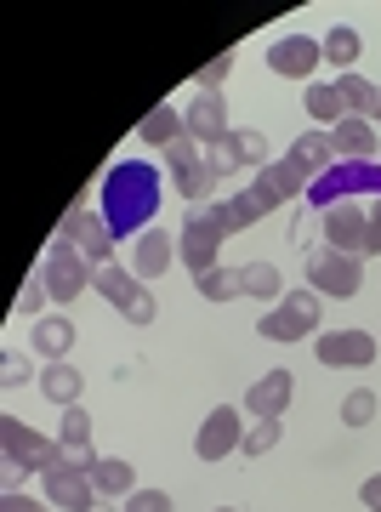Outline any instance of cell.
<instances>
[{
    "label": "cell",
    "instance_id": "15",
    "mask_svg": "<svg viewBox=\"0 0 381 512\" xmlns=\"http://www.w3.org/2000/svg\"><path fill=\"white\" fill-rule=\"evenodd\" d=\"M177 262V234H165V228H148V234L131 239V274L143 279V285H154V279H165V268Z\"/></svg>",
    "mask_w": 381,
    "mask_h": 512
},
{
    "label": "cell",
    "instance_id": "44",
    "mask_svg": "<svg viewBox=\"0 0 381 512\" xmlns=\"http://www.w3.org/2000/svg\"><path fill=\"white\" fill-rule=\"evenodd\" d=\"M359 501H364L370 512H381V473H370V478L359 484Z\"/></svg>",
    "mask_w": 381,
    "mask_h": 512
},
{
    "label": "cell",
    "instance_id": "6",
    "mask_svg": "<svg viewBox=\"0 0 381 512\" xmlns=\"http://www.w3.org/2000/svg\"><path fill=\"white\" fill-rule=\"evenodd\" d=\"M217 256H222V234L205 222L200 205H188V222H182V234H177V262L194 279H205V274H217V268H222Z\"/></svg>",
    "mask_w": 381,
    "mask_h": 512
},
{
    "label": "cell",
    "instance_id": "13",
    "mask_svg": "<svg viewBox=\"0 0 381 512\" xmlns=\"http://www.w3.org/2000/svg\"><path fill=\"white\" fill-rule=\"evenodd\" d=\"M319 63H325V40H313V35H285L268 46V69L279 80H313Z\"/></svg>",
    "mask_w": 381,
    "mask_h": 512
},
{
    "label": "cell",
    "instance_id": "3",
    "mask_svg": "<svg viewBox=\"0 0 381 512\" xmlns=\"http://www.w3.org/2000/svg\"><path fill=\"white\" fill-rule=\"evenodd\" d=\"M0 456H6V467L12 473H52L57 461H63V444L46 439V433H35L23 416H0Z\"/></svg>",
    "mask_w": 381,
    "mask_h": 512
},
{
    "label": "cell",
    "instance_id": "46",
    "mask_svg": "<svg viewBox=\"0 0 381 512\" xmlns=\"http://www.w3.org/2000/svg\"><path fill=\"white\" fill-rule=\"evenodd\" d=\"M91 512H126V507H120V501H97Z\"/></svg>",
    "mask_w": 381,
    "mask_h": 512
},
{
    "label": "cell",
    "instance_id": "45",
    "mask_svg": "<svg viewBox=\"0 0 381 512\" xmlns=\"http://www.w3.org/2000/svg\"><path fill=\"white\" fill-rule=\"evenodd\" d=\"M364 256H381V200H370V245Z\"/></svg>",
    "mask_w": 381,
    "mask_h": 512
},
{
    "label": "cell",
    "instance_id": "27",
    "mask_svg": "<svg viewBox=\"0 0 381 512\" xmlns=\"http://www.w3.org/2000/svg\"><path fill=\"white\" fill-rule=\"evenodd\" d=\"M291 160L308 171V177H325L330 165H336V148H330V131H302L291 143Z\"/></svg>",
    "mask_w": 381,
    "mask_h": 512
},
{
    "label": "cell",
    "instance_id": "16",
    "mask_svg": "<svg viewBox=\"0 0 381 512\" xmlns=\"http://www.w3.org/2000/svg\"><path fill=\"white\" fill-rule=\"evenodd\" d=\"M211 165H217V177H228V171H262L268 165V137L262 131H234L222 148H211Z\"/></svg>",
    "mask_w": 381,
    "mask_h": 512
},
{
    "label": "cell",
    "instance_id": "35",
    "mask_svg": "<svg viewBox=\"0 0 381 512\" xmlns=\"http://www.w3.org/2000/svg\"><path fill=\"white\" fill-rule=\"evenodd\" d=\"M376 421V393L370 387H353L342 399V427H370Z\"/></svg>",
    "mask_w": 381,
    "mask_h": 512
},
{
    "label": "cell",
    "instance_id": "32",
    "mask_svg": "<svg viewBox=\"0 0 381 512\" xmlns=\"http://www.w3.org/2000/svg\"><path fill=\"white\" fill-rule=\"evenodd\" d=\"M336 86H342V97H347V109H353V120H376L381 86H370V80H364L359 69H353V74H342V80H336Z\"/></svg>",
    "mask_w": 381,
    "mask_h": 512
},
{
    "label": "cell",
    "instance_id": "4",
    "mask_svg": "<svg viewBox=\"0 0 381 512\" xmlns=\"http://www.w3.org/2000/svg\"><path fill=\"white\" fill-rule=\"evenodd\" d=\"M256 336L268 342H296V336H319V291H285V302L256 319Z\"/></svg>",
    "mask_w": 381,
    "mask_h": 512
},
{
    "label": "cell",
    "instance_id": "36",
    "mask_svg": "<svg viewBox=\"0 0 381 512\" xmlns=\"http://www.w3.org/2000/svg\"><path fill=\"white\" fill-rule=\"evenodd\" d=\"M46 302H52V291H46V279H40V268H35L18 291V313L23 319H46Z\"/></svg>",
    "mask_w": 381,
    "mask_h": 512
},
{
    "label": "cell",
    "instance_id": "38",
    "mask_svg": "<svg viewBox=\"0 0 381 512\" xmlns=\"http://www.w3.org/2000/svg\"><path fill=\"white\" fill-rule=\"evenodd\" d=\"M80 228H86V205H69V217L57 222V234H52V251H74L80 245Z\"/></svg>",
    "mask_w": 381,
    "mask_h": 512
},
{
    "label": "cell",
    "instance_id": "10",
    "mask_svg": "<svg viewBox=\"0 0 381 512\" xmlns=\"http://www.w3.org/2000/svg\"><path fill=\"white\" fill-rule=\"evenodd\" d=\"M239 416H245L239 404H217V410L200 421V433H194V456H200V461H228V456H234L239 444H245Z\"/></svg>",
    "mask_w": 381,
    "mask_h": 512
},
{
    "label": "cell",
    "instance_id": "39",
    "mask_svg": "<svg viewBox=\"0 0 381 512\" xmlns=\"http://www.w3.org/2000/svg\"><path fill=\"white\" fill-rule=\"evenodd\" d=\"M23 382H35V365L23 353H6L0 359V387H23Z\"/></svg>",
    "mask_w": 381,
    "mask_h": 512
},
{
    "label": "cell",
    "instance_id": "26",
    "mask_svg": "<svg viewBox=\"0 0 381 512\" xmlns=\"http://www.w3.org/2000/svg\"><path fill=\"white\" fill-rule=\"evenodd\" d=\"M80 387H86V376L69 365V359H52V365L40 370V393L57 404V410H69V404H80Z\"/></svg>",
    "mask_w": 381,
    "mask_h": 512
},
{
    "label": "cell",
    "instance_id": "14",
    "mask_svg": "<svg viewBox=\"0 0 381 512\" xmlns=\"http://www.w3.org/2000/svg\"><path fill=\"white\" fill-rule=\"evenodd\" d=\"M291 399H296V376H291V370H268V376H262V382H251V393H245V416L285 421Z\"/></svg>",
    "mask_w": 381,
    "mask_h": 512
},
{
    "label": "cell",
    "instance_id": "2",
    "mask_svg": "<svg viewBox=\"0 0 381 512\" xmlns=\"http://www.w3.org/2000/svg\"><path fill=\"white\" fill-rule=\"evenodd\" d=\"M347 200H381V160H336L325 177H313L308 188L313 211H330V205Z\"/></svg>",
    "mask_w": 381,
    "mask_h": 512
},
{
    "label": "cell",
    "instance_id": "41",
    "mask_svg": "<svg viewBox=\"0 0 381 512\" xmlns=\"http://www.w3.org/2000/svg\"><path fill=\"white\" fill-rule=\"evenodd\" d=\"M126 512H171V495L165 490H137L126 501Z\"/></svg>",
    "mask_w": 381,
    "mask_h": 512
},
{
    "label": "cell",
    "instance_id": "9",
    "mask_svg": "<svg viewBox=\"0 0 381 512\" xmlns=\"http://www.w3.org/2000/svg\"><path fill=\"white\" fill-rule=\"evenodd\" d=\"M308 291L336 296V302H347V296H359V291H364V262H359V256L319 251V256L308 262Z\"/></svg>",
    "mask_w": 381,
    "mask_h": 512
},
{
    "label": "cell",
    "instance_id": "31",
    "mask_svg": "<svg viewBox=\"0 0 381 512\" xmlns=\"http://www.w3.org/2000/svg\"><path fill=\"white\" fill-rule=\"evenodd\" d=\"M359 52H364V40H359V29H353V23H336V29L325 35V63H336L342 74H353Z\"/></svg>",
    "mask_w": 381,
    "mask_h": 512
},
{
    "label": "cell",
    "instance_id": "12",
    "mask_svg": "<svg viewBox=\"0 0 381 512\" xmlns=\"http://www.w3.org/2000/svg\"><path fill=\"white\" fill-rule=\"evenodd\" d=\"M182 126H188V137H194L200 148H222L228 137H234V126H228V97L200 92L188 109H182Z\"/></svg>",
    "mask_w": 381,
    "mask_h": 512
},
{
    "label": "cell",
    "instance_id": "23",
    "mask_svg": "<svg viewBox=\"0 0 381 512\" xmlns=\"http://www.w3.org/2000/svg\"><path fill=\"white\" fill-rule=\"evenodd\" d=\"M330 148H336V160H376L381 154L370 120H342V126L330 131Z\"/></svg>",
    "mask_w": 381,
    "mask_h": 512
},
{
    "label": "cell",
    "instance_id": "29",
    "mask_svg": "<svg viewBox=\"0 0 381 512\" xmlns=\"http://www.w3.org/2000/svg\"><path fill=\"white\" fill-rule=\"evenodd\" d=\"M205 211V222H211V228H217L222 239L228 234H245V228H251V205H245V194H228V200H211V205H200Z\"/></svg>",
    "mask_w": 381,
    "mask_h": 512
},
{
    "label": "cell",
    "instance_id": "21",
    "mask_svg": "<svg viewBox=\"0 0 381 512\" xmlns=\"http://www.w3.org/2000/svg\"><path fill=\"white\" fill-rule=\"evenodd\" d=\"M171 188H177V200H188V205H211V194H217V165L205 160H188V165H177V171H171Z\"/></svg>",
    "mask_w": 381,
    "mask_h": 512
},
{
    "label": "cell",
    "instance_id": "30",
    "mask_svg": "<svg viewBox=\"0 0 381 512\" xmlns=\"http://www.w3.org/2000/svg\"><path fill=\"white\" fill-rule=\"evenodd\" d=\"M239 285H245V296H256V302H285V279H279L273 262H245V268H239Z\"/></svg>",
    "mask_w": 381,
    "mask_h": 512
},
{
    "label": "cell",
    "instance_id": "33",
    "mask_svg": "<svg viewBox=\"0 0 381 512\" xmlns=\"http://www.w3.org/2000/svg\"><path fill=\"white\" fill-rule=\"evenodd\" d=\"M194 291L205 296V302H234V296H245V285H239V268H217V274H205V279H194Z\"/></svg>",
    "mask_w": 381,
    "mask_h": 512
},
{
    "label": "cell",
    "instance_id": "11",
    "mask_svg": "<svg viewBox=\"0 0 381 512\" xmlns=\"http://www.w3.org/2000/svg\"><path fill=\"white\" fill-rule=\"evenodd\" d=\"M91 274H97V268H91L80 251H52L46 262H40V279H46L52 302H63V308H69L74 296H86V291H91Z\"/></svg>",
    "mask_w": 381,
    "mask_h": 512
},
{
    "label": "cell",
    "instance_id": "40",
    "mask_svg": "<svg viewBox=\"0 0 381 512\" xmlns=\"http://www.w3.org/2000/svg\"><path fill=\"white\" fill-rule=\"evenodd\" d=\"M200 154H205V148L194 143V137H182V143H171V148H165L160 160H165V171H177V165H188V160H200Z\"/></svg>",
    "mask_w": 381,
    "mask_h": 512
},
{
    "label": "cell",
    "instance_id": "18",
    "mask_svg": "<svg viewBox=\"0 0 381 512\" xmlns=\"http://www.w3.org/2000/svg\"><path fill=\"white\" fill-rule=\"evenodd\" d=\"M91 484H97V501H120V507L143 490V484H137V467L120 461V456H97L91 461Z\"/></svg>",
    "mask_w": 381,
    "mask_h": 512
},
{
    "label": "cell",
    "instance_id": "34",
    "mask_svg": "<svg viewBox=\"0 0 381 512\" xmlns=\"http://www.w3.org/2000/svg\"><path fill=\"white\" fill-rule=\"evenodd\" d=\"M285 439V421H256V427H245V444H239V456H268L273 444Z\"/></svg>",
    "mask_w": 381,
    "mask_h": 512
},
{
    "label": "cell",
    "instance_id": "48",
    "mask_svg": "<svg viewBox=\"0 0 381 512\" xmlns=\"http://www.w3.org/2000/svg\"><path fill=\"white\" fill-rule=\"evenodd\" d=\"M376 160H381V154H376Z\"/></svg>",
    "mask_w": 381,
    "mask_h": 512
},
{
    "label": "cell",
    "instance_id": "8",
    "mask_svg": "<svg viewBox=\"0 0 381 512\" xmlns=\"http://www.w3.org/2000/svg\"><path fill=\"white\" fill-rule=\"evenodd\" d=\"M319 234H325V245L336 256H359L364 262V245H370V205H330V211H319Z\"/></svg>",
    "mask_w": 381,
    "mask_h": 512
},
{
    "label": "cell",
    "instance_id": "25",
    "mask_svg": "<svg viewBox=\"0 0 381 512\" xmlns=\"http://www.w3.org/2000/svg\"><path fill=\"white\" fill-rule=\"evenodd\" d=\"M57 444H63V456H74V461H97L86 404H69V410H63V421H57Z\"/></svg>",
    "mask_w": 381,
    "mask_h": 512
},
{
    "label": "cell",
    "instance_id": "42",
    "mask_svg": "<svg viewBox=\"0 0 381 512\" xmlns=\"http://www.w3.org/2000/svg\"><path fill=\"white\" fill-rule=\"evenodd\" d=\"M154 313H160V302H154V291H143V296L126 308V325H154Z\"/></svg>",
    "mask_w": 381,
    "mask_h": 512
},
{
    "label": "cell",
    "instance_id": "19",
    "mask_svg": "<svg viewBox=\"0 0 381 512\" xmlns=\"http://www.w3.org/2000/svg\"><path fill=\"white\" fill-rule=\"evenodd\" d=\"M91 291L103 296L109 308H120V313H126L131 302H137V296L148 291V285H143V279H137V274H131V268H120V262H103V268L91 274Z\"/></svg>",
    "mask_w": 381,
    "mask_h": 512
},
{
    "label": "cell",
    "instance_id": "17",
    "mask_svg": "<svg viewBox=\"0 0 381 512\" xmlns=\"http://www.w3.org/2000/svg\"><path fill=\"white\" fill-rule=\"evenodd\" d=\"M251 183L262 188V194H273V200L285 205V200H308L313 177H308V171H302V165L291 160V154H285V160H268V165H262V171H256Z\"/></svg>",
    "mask_w": 381,
    "mask_h": 512
},
{
    "label": "cell",
    "instance_id": "1",
    "mask_svg": "<svg viewBox=\"0 0 381 512\" xmlns=\"http://www.w3.org/2000/svg\"><path fill=\"white\" fill-rule=\"evenodd\" d=\"M160 165L154 160H114L109 171H103V222H109L114 239H137L154 228V217H160Z\"/></svg>",
    "mask_w": 381,
    "mask_h": 512
},
{
    "label": "cell",
    "instance_id": "20",
    "mask_svg": "<svg viewBox=\"0 0 381 512\" xmlns=\"http://www.w3.org/2000/svg\"><path fill=\"white\" fill-rule=\"evenodd\" d=\"M188 137V126H182V109L177 103H160V109H148L143 120H137V143H148V148H171V143H182Z\"/></svg>",
    "mask_w": 381,
    "mask_h": 512
},
{
    "label": "cell",
    "instance_id": "43",
    "mask_svg": "<svg viewBox=\"0 0 381 512\" xmlns=\"http://www.w3.org/2000/svg\"><path fill=\"white\" fill-rule=\"evenodd\" d=\"M0 512H52V507H46V501H35V495L6 490V495H0Z\"/></svg>",
    "mask_w": 381,
    "mask_h": 512
},
{
    "label": "cell",
    "instance_id": "7",
    "mask_svg": "<svg viewBox=\"0 0 381 512\" xmlns=\"http://www.w3.org/2000/svg\"><path fill=\"white\" fill-rule=\"evenodd\" d=\"M313 353H319V365L330 370H370L381 353V336H370V330H325V336H313Z\"/></svg>",
    "mask_w": 381,
    "mask_h": 512
},
{
    "label": "cell",
    "instance_id": "37",
    "mask_svg": "<svg viewBox=\"0 0 381 512\" xmlns=\"http://www.w3.org/2000/svg\"><path fill=\"white\" fill-rule=\"evenodd\" d=\"M234 63H239L234 52H222V57H211V63H205V69L194 74V86H200V92H222V80H228V74H234Z\"/></svg>",
    "mask_w": 381,
    "mask_h": 512
},
{
    "label": "cell",
    "instance_id": "28",
    "mask_svg": "<svg viewBox=\"0 0 381 512\" xmlns=\"http://www.w3.org/2000/svg\"><path fill=\"white\" fill-rule=\"evenodd\" d=\"M114 245H120V239L109 234L103 211H86V228H80V245H74V251L86 256L91 268H103V262H114Z\"/></svg>",
    "mask_w": 381,
    "mask_h": 512
},
{
    "label": "cell",
    "instance_id": "22",
    "mask_svg": "<svg viewBox=\"0 0 381 512\" xmlns=\"http://www.w3.org/2000/svg\"><path fill=\"white\" fill-rule=\"evenodd\" d=\"M302 109L313 114V126H342V120H353V109H347V97L342 86H325V80H313L308 92H302Z\"/></svg>",
    "mask_w": 381,
    "mask_h": 512
},
{
    "label": "cell",
    "instance_id": "47",
    "mask_svg": "<svg viewBox=\"0 0 381 512\" xmlns=\"http://www.w3.org/2000/svg\"><path fill=\"white\" fill-rule=\"evenodd\" d=\"M217 512H239V507H217Z\"/></svg>",
    "mask_w": 381,
    "mask_h": 512
},
{
    "label": "cell",
    "instance_id": "24",
    "mask_svg": "<svg viewBox=\"0 0 381 512\" xmlns=\"http://www.w3.org/2000/svg\"><path fill=\"white\" fill-rule=\"evenodd\" d=\"M74 319L69 313H46V319H35V353L52 365V359H69V348H74Z\"/></svg>",
    "mask_w": 381,
    "mask_h": 512
},
{
    "label": "cell",
    "instance_id": "5",
    "mask_svg": "<svg viewBox=\"0 0 381 512\" xmlns=\"http://www.w3.org/2000/svg\"><path fill=\"white\" fill-rule=\"evenodd\" d=\"M40 490L57 512H91L97 507V484H91V461L63 456L52 473H40Z\"/></svg>",
    "mask_w": 381,
    "mask_h": 512
}]
</instances>
